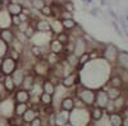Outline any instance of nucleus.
I'll return each mask as SVG.
<instances>
[{"mask_svg": "<svg viewBox=\"0 0 128 126\" xmlns=\"http://www.w3.org/2000/svg\"><path fill=\"white\" fill-rule=\"evenodd\" d=\"M9 48H10V46H9L8 43H5V42H4L2 38H0V60L8 55Z\"/></svg>", "mask_w": 128, "mask_h": 126, "instance_id": "38", "label": "nucleus"}, {"mask_svg": "<svg viewBox=\"0 0 128 126\" xmlns=\"http://www.w3.org/2000/svg\"><path fill=\"white\" fill-rule=\"evenodd\" d=\"M54 116H55V126H63L64 124L69 122V112L67 111L58 110L55 111Z\"/></svg>", "mask_w": 128, "mask_h": 126, "instance_id": "20", "label": "nucleus"}, {"mask_svg": "<svg viewBox=\"0 0 128 126\" xmlns=\"http://www.w3.org/2000/svg\"><path fill=\"white\" fill-rule=\"evenodd\" d=\"M31 23L34 24L36 32H38V33H49V32H51V27H50V20L49 19L38 17L35 20H32Z\"/></svg>", "mask_w": 128, "mask_h": 126, "instance_id": "8", "label": "nucleus"}, {"mask_svg": "<svg viewBox=\"0 0 128 126\" xmlns=\"http://www.w3.org/2000/svg\"><path fill=\"white\" fill-rule=\"evenodd\" d=\"M69 124L72 126H90L92 124L88 107H74L69 112Z\"/></svg>", "mask_w": 128, "mask_h": 126, "instance_id": "1", "label": "nucleus"}, {"mask_svg": "<svg viewBox=\"0 0 128 126\" xmlns=\"http://www.w3.org/2000/svg\"><path fill=\"white\" fill-rule=\"evenodd\" d=\"M5 126H16V125H13V124H10V122H9V121H8V122H6V125H5Z\"/></svg>", "mask_w": 128, "mask_h": 126, "instance_id": "48", "label": "nucleus"}, {"mask_svg": "<svg viewBox=\"0 0 128 126\" xmlns=\"http://www.w3.org/2000/svg\"><path fill=\"white\" fill-rule=\"evenodd\" d=\"M28 51L30 54L34 56L36 60L44 57L48 54V46H38V45H34V43H30L28 45Z\"/></svg>", "mask_w": 128, "mask_h": 126, "instance_id": "14", "label": "nucleus"}, {"mask_svg": "<svg viewBox=\"0 0 128 126\" xmlns=\"http://www.w3.org/2000/svg\"><path fill=\"white\" fill-rule=\"evenodd\" d=\"M2 79H3V75H2V73H0V82H2Z\"/></svg>", "mask_w": 128, "mask_h": 126, "instance_id": "50", "label": "nucleus"}, {"mask_svg": "<svg viewBox=\"0 0 128 126\" xmlns=\"http://www.w3.org/2000/svg\"><path fill=\"white\" fill-rule=\"evenodd\" d=\"M106 87H113V88H119L122 89L124 87V83L122 82L120 77L118 74H115V73H112L110 77L108 78L106 80Z\"/></svg>", "mask_w": 128, "mask_h": 126, "instance_id": "19", "label": "nucleus"}, {"mask_svg": "<svg viewBox=\"0 0 128 126\" xmlns=\"http://www.w3.org/2000/svg\"><path fill=\"white\" fill-rule=\"evenodd\" d=\"M37 80V77L34 74L32 71H26V75H24V79L22 82V85H20V88H23L26 90H30L32 87H34V84L36 83Z\"/></svg>", "mask_w": 128, "mask_h": 126, "instance_id": "17", "label": "nucleus"}, {"mask_svg": "<svg viewBox=\"0 0 128 126\" xmlns=\"http://www.w3.org/2000/svg\"><path fill=\"white\" fill-rule=\"evenodd\" d=\"M102 88L105 89V92H106V94H108V97H109L110 101L116 99L118 97H120L123 94L122 89H119V88H113V87H102Z\"/></svg>", "mask_w": 128, "mask_h": 126, "instance_id": "29", "label": "nucleus"}, {"mask_svg": "<svg viewBox=\"0 0 128 126\" xmlns=\"http://www.w3.org/2000/svg\"><path fill=\"white\" fill-rule=\"evenodd\" d=\"M2 31H3V29H2V28H0V35H2Z\"/></svg>", "mask_w": 128, "mask_h": 126, "instance_id": "51", "label": "nucleus"}, {"mask_svg": "<svg viewBox=\"0 0 128 126\" xmlns=\"http://www.w3.org/2000/svg\"><path fill=\"white\" fill-rule=\"evenodd\" d=\"M34 74L37 77V78H41V79H45L49 77L50 71H51V66L48 64V61L41 57V59H37L35 61L34 66H32V70H31Z\"/></svg>", "mask_w": 128, "mask_h": 126, "instance_id": "5", "label": "nucleus"}, {"mask_svg": "<svg viewBox=\"0 0 128 126\" xmlns=\"http://www.w3.org/2000/svg\"><path fill=\"white\" fill-rule=\"evenodd\" d=\"M67 1H69V0H58L56 3H59V4H63V3H67Z\"/></svg>", "mask_w": 128, "mask_h": 126, "instance_id": "47", "label": "nucleus"}, {"mask_svg": "<svg viewBox=\"0 0 128 126\" xmlns=\"http://www.w3.org/2000/svg\"><path fill=\"white\" fill-rule=\"evenodd\" d=\"M19 66V62L13 60L10 56H5L0 60V73H2L3 77H8V75H12L13 71Z\"/></svg>", "mask_w": 128, "mask_h": 126, "instance_id": "7", "label": "nucleus"}, {"mask_svg": "<svg viewBox=\"0 0 128 126\" xmlns=\"http://www.w3.org/2000/svg\"><path fill=\"white\" fill-rule=\"evenodd\" d=\"M14 102L17 103H30L31 101V93L30 90H26L23 88H17L14 93L12 94Z\"/></svg>", "mask_w": 128, "mask_h": 126, "instance_id": "11", "label": "nucleus"}, {"mask_svg": "<svg viewBox=\"0 0 128 126\" xmlns=\"http://www.w3.org/2000/svg\"><path fill=\"white\" fill-rule=\"evenodd\" d=\"M50 27H51V33L54 35V36L64 31V28H63V26H62V20H60L59 18H51V20H50Z\"/></svg>", "mask_w": 128, "mask_h": 126, "instance_id": "28", "label": "nucleus"}, {"mask_svg": "<svg viewBox=\"0 0 128 126\" xmlns=\"http://www.w3.org/2000/svg\"><path fill=\"white\" fill-rule=\"evenodd\" d=\"M6 122H8V120H5V119H3V117H0V126H5Z\"/></svg>", "mask_w": 128, "mask_h": 126, "instance_id": "44", "label": "nucleus"}, {"mask_svg": "<svg viewBox=\"0 0 128 126\" xmlns=\"http://www.w3.org/2000/svg\"><path fill=\"white\" fill-rule=\"evenodd\" d=\"M5 10L10 15H20L22 12H23V6H22V4L8 1L6 5H5Z\"/></svg>", "mask_w": 128, "mask_h": 126, "instance_id": "21", "label": "nucleus"}, {"mask_svg": "<svg viewBox=\"0 0 128 126\" xmlns=\"http://www.w3.org/2000/svg\"><path fill=\"white\" fill-rule=\"evenodd\" d=\"M54 38H56V40L60 42V43H63L64 46H66L69 41H72V37H70L69 32H67V31H63V32H60V33L55 35V36H54Z\"/></svg>", "mask_w": 128, "mask_h": 126, "instance_id": "35", "label": "nucleus"}, {"mask_svg": "<svg viewBox=\"0 0 128 126\" xmlns=\"http://www.w3.org/2000/svg\"><path fill=\"white\" fill-rule=\"evenodd\" d=\"M119 54V48L113 43H106L101 48V59L105 60L109 65H115L116 64V57Z\"/></svg>", "mask_w": 128, "mask_h": 126, "instance_id": "3", "label": "nucleus"}, {"mask_svg": "<svg viewBox=\"0 0 128 126\" xmlns=\"http://www.w3.org/2000/svg\"><path fill=\"white\" fill-rule=\"evenodd\" d=\"M105 115H106V112H105V110L101 108V107H98V106L90 107V116H91V121H92V122H96V121L101 120Z\"/></svg>", "mask_w": 128, "mask_h": 126, "instance_id": "22", "label": "nucleus"}, {"mask_svg": "<svg viewBox=\"0 0 128 126\" xmlns=\"http://www.w3.org/2000/svg\"><path fill=\"white\" fill-rule=\"evenodd\" d=\"M60 5H62V9L68 10V12H70V13H73V14H74V12H76V4H74V0H69V1L63 3V4H60Z\"/></svg>", "mask_w": 128, "mask_h": 126, "instance_id": "39", "label": "nucleus"}, {"mask_svg": "<svg viewBox=\"0 0 128 126\" xmlns=\"http://www.w3.org/2000/svg\"><path fill=\"white\" fill-rule=\"evenodd\" d=\"M22 22H23V19L20 15H12V27L13 28H17Z\"/></svg>", "mask_w": 128, "mask_h": 126, "instance_id": "43", "label": "nucleus"}, {"mask_svg": "<svg viewBox=\"0 0 128 126\" xmlns=\"http://www.w3.org/2000/svg\"><path fill=\"white\" fill-rule=\"evenodd\" d=\"M30 3H31V9L35 10V12H37V13L44 8V5L48 4L45 0H30Z\"/></svg>", "mask_w": 128, "mask_h": 126, "instance_id": "36", "label": "nucleus"}, {"mask_svg": "<svg viewBox=\"0 0 128 126\" xmlns=\"http://www.w3.org/2000/svg\"><path fill=\"white\" fill-rule=\"evenodd\" d=\"M9 1H12V3H18V4H22L24 0H9Z\"/></svg>", "mask_w": 128, "mask_h": 126, "instance_id": "46", "label": "nucleus"}, {"mask_svg": "<svg viewBox=\"0 0 128 126\" xmlns=\"http://www.w3.org/2000/svg\"><path fill=\"white\" fill-rule=\"evenodd\" d=\"M80 84H81V79H80V71H78V69L70 71L69 74L64 75L60 79V85L63 88L68 89V90L76 88L77 85H80Z\"/></svg>", "mask_w": 128, "mask_h": 126, "instance_id": "6", "label": "nucleus"}, {"mask_svg": "<svg viewBox=\"0 0 128 126\" xmlns=\"http://www.w3.org/2000/svg\"><path fill=\"white\" fill-rule=\"evenodd\" d=\"M91 60H90V56H88V52H84V54H82L81 56H78V65H80V68L78 69H81L82 66H84L86 64H88Z\"/></svg>", "mask_w": 128, "mask_h": 126, "instance_id": "40", "label": "nucleus"}, {"mask_svg": "<svg viewBox=\"0 0 128 126\" xmlns=\"http://www.w3.org/2000/svg\"><path fill=\"white\" fill-rule=\"evenodd\" d=\"M8 56H10L13 60H16V61H18L19 62V60H20V56H22V54L20 52H18L17 50H14V48H12L10 47L9 48V52H8Z\"/></svg>", "mask_w": 128, "mask_h": 126, "instance_id": "42", "label": "nucleus"}, {"mask_svg": "<svg viewBox=\"0 0 128 126\" xmlns=\"http://www.w3.org/2000/svg\"><path fill=\"white\" fill-rule=\"evenodd\" d=\"M24 75H26V70L22 69L20 66H18V68L13 71V74L10 75L17 88H20V85H22V82H23V79H24Z\"/></svg>", "mask_w": 128, "mask_h": 126, "instance_id": "18", "label": "nucleus"}, {"mask_svg": "<svg viewBox=\"0 0 128 126\" xmlns=\"http://www.w3.org/2000/svg\"><path fill=\"white\" fill-rule=\"evenodd\" d=\"M38 104L40 106H51L52 104V96L42 92L38 96Z\"/></svg>", "mask_w": 128, "mask_h": 126, "instance_id": "33", "label": "nucleus"}, {"mask_svg": "<svg viewBox=\"0 0 128 126\" xmlns=\"http://www.w3.org/2000/svg\"><path fill=\"white\" fill-rule=\"evenodd\" d=\"M38 15H40L41 18H45V19H51L52 17H54V14H52L51 4H46V5H44V8H42L40 12H38Z\"/></svg>", "mask_w": 128, "mask_h": 126, "instance_id": "34", "label": "nucleus"}, {"mask_svg": "<svg viewBox=\"0 0 128 126\" xmlns=\"http://www.w3.org/2000/svg\"><path fill=\"white\" fill-rule=\"evenodd\" d=\"M58 18H59L60 20H63V19H69V18H74V14L70 13V12H68V10L62 9L60 12H59V14H58Z\"/></svg>", "mask_w": 128, "mask_h": 126, "instance_id": "41", "label": "nucleus"}, {"mask_svg": "<svg viewBox=\"0 0 128 126\" xmlns=\"http://www.w3.org/2000/svg\"><path fill=\"white\" fill-rule=\"evenodd\" d=\"M88 51V43L83 37H78L73 40V54L76 56H81L82 54Z\"/></svg>", "mask_w": 128, "mask_h": 126, "instance_id": "9", "label": "nucleus"}, {"mask_svg": "<svg viewBox=\"0 0 128 126\" xmlns=\"http://www.w3.org/2000/svg\"><path fill=\"white\" fill-rule=\"evenodd\" d=\"M44 59L48 61V64L52 68L54 65H56V64H59V62L62 61V56H59V55H56V54H52V52H50V51H48V54L44 56Z\"/></svg>", "mask_w": 128, "mask_h": 126, "instance_id": "30", "label": "nucleus"}, {"mask_svg": "<svg viewBox=\"0 0 128 126\" xmlns=\"http://www.w3.org/2000/svg\"><path fill=\"white\" fill-rule=\"evenodd\" d=\"M123 126H128V115L123 116Z\"/></svg>", "mask_w": 128, "mask_h": 126, "instance_id": "45", "label": "nucleus"}, {"mask_svg": "<svg viewBox=\"0 0 128 126\" xmlns=\"http://www.w3.org/2000/svg\"><path fill=\"white\" fill-rule=\"evenodd\" d=\"M41 87H42V92L44 93H48V94H54L55 89H56V85L52 83L49 78H45L42 79V83H41Z\"/></svg>", "mask_w": 128, "mask_h": 126, "instance_id": "25", "label": "nucleus"}, {"mask_svg": "<svg viewBox=\"0 0 128 126\" xmlns=\"http://www.w3.org/2000/svg\"><path fill=\"white\" fill-rule=\"evenodd\" d=\"M23 33H24V36H26V38H27L28 41H31V38L36 35V29H35L34 24H32L31 22H30V24L26 27V29L23 31Z\"/></svg>", "mask_w": 128, "mask_h": 126, "instance_id": "37", "label": "nucleus"}, {"mask_svg": "<svg viewBox=\"0 0 128 126\" xmlns=\"http://www.w3.org/2000/svg\"><path fill=\"white\" fill-rule=\"evenodd\" d=\"M109 102H110V99H109L108 94H106V92H105L104 88L96 89V93H95V104H94V106L105 108L106 106H108Z\"/></svg>", "mask_w": 128, "mask_h": 126, "instance_id": "10", "label": "nucleus"}, {"mask_svg": "<svg viewBox=\"0 0 128 126\" xmlns=\"http://www.w3.org/2000/svg\"><path fill=\"white\" fill-rule=\"evenodd\" d=\"M78 22L74 18H69V19H63L62 20V26L64 28V31H67V32H70V31H73L74 28L77 27Z\"/></svg>", "mask_w": 128, "mask_h": 126, "instance_id": "32", "label": "nucleus"}, {"mask_svg": "<svg viewBox=\"0 0 128 126\" xmlns=\"http://www.w3.org/2000/svg\"><path fill=\"white\" fill-rule=\"evenodd\" d=\"M0 38H2L5 43H8L9 46L16 41V29L14 28H5L2 31V35H0Z\"/></svg>", "mask_w": 128, "mask_h": 126, "instance_id": "16", "label": "nucleus"}, {"mask_svg": "<svg viewBox=\"0 0 128 126\" xmlns=\"http://www.w3.org/2000/svg\"><path fill=\"white\" fill-rule=\"evenodd\" d=\"M120 68H124V69H128V52L127 51H123V50H119V54H118V57H116V64Z\"/></svg>", "mask_w": 128, "mask_h": 126, "instance_id": "27", "label": "nucleus"}, {"mask_svg": "<svg viewBox=\"0 0 128 126\" xmlns=\"http://www.w3.org/2000/svg\"><path fill=\"white\" fill-rule=\"evenodd\" d=\"M63 60L66 61L73 70H76V69L80 68V65H78V56H76L73 52H68V54H66L63 56Z\"/></svg>", "mask_w": 128, "mask_h": 126, "instance_id": "23", "label": "nucleus"}, {"mask_svg": "<svg viewBox=\"0 0 128 126\" xmlns=\"http://www.w3.org/2000/svg\"><path fill=\"white\" fill-rule=\"evenodd\" d=\"M73 108H74V96H73V93L69 92L68 94H66L62 98V101L59 103V110L70 112Z\"/></svg>", "mask_w": 128, "mask_h": 126, "instance_id": "13", "label": "nucleus"}, {"mask_svg": "<svg viewBox=\"0 0 128 126\" xmlns=\"http://www.w3.org/2000/svg\"><path fill=\"white\" fill-rule=\"evenodd\" d=\"M108 119L112 126H123V115L120 112H113L108 115Z\"/></svg>", "mask_w": 128, "mask_h": 126, "instance_id": "26", "label": "nucleus"}, {"mask_svg": "<svg viewBox=\"0 0 128 126\" xmlns=\"http://www.w3.org/2000/svg\"><path fill=\"white\" fill-rule=\"evenodd\" d=\"M0 28L5 29V28H13L12 27V15H10L5 8L0 9Z\"/></svg>", "mask_w": 128, "mask_h": 126, "instance_id": "15", "label": "nucleus"}, {"mask_svg": "<svg viewBox=\"0 0 128 126\" xmlns=\"http://www.w3.org/2000/svg\"><path fill=\"white\" fill-rule=\"evenodd\" d=\"M48 50H49L50 52H52V54H56V55L62 56V57L66 55V47H64V45L60 43L56 38H51V40L49 41Z\"/></svg>", "mask_w": 128, "mask_h": 126, "instance_id": "12", "label": "nucleus"}, {"mask_svg": "<svg viewBox=\"0 0 128 126\" xmlns=\"http://www.w3.org/2000/svg\"><path fill=\"white\" fill-rule=\"evenodd\" d=\"M55 1H58V0H52V3H55Z\"/></svg>", "mask_w": 128, "mask_h": 126, "instance_id": "52", "label": "nucleus"}, {"mask_svg": "<svg viewBox=\"0 0 128 126\" xmlns=\"http://www.w3.org/2000/svg\"><path fill=\"white\" fill-rule=\"evenodd\" d=\"M14 99L12 96L4 97L0 101V117L9 120L14 116Z\"/></svg>", "mask_w": 128, "mask_h": 126, "instance_id": "4", "label": "nucleus"}, {"mask_svg": "<svg viewBox=\"0 0 128 126\" xmlns=\"http://www.w3.org/2000/svg\"><path fill=\"white\" fill-rule=\"evenodd\" d=\"M2 82H3V85H4L6 93L9 94V96H12V94L14 93V90L17 89V87H16V84H14L12 77H10V75H8V77H3Z\"/></svg>", "mask_w": 128, "mask_h": 126, "instance_id": "24", "label": "nucleus"}, {"mask_svg": "<svg viewBox=\"0 0 128 126\" xmlns=\"http://www.w3.org/2000/svg\"><path fill=\"white\" fill-rule=\"evenodd\" d=\"M0 101H2V97H0Z\"/></svg>", "mask_w": 128, "mask_h": 126, "instance_id": "53", "label": "nucleus"}, {"mask_svg": "<svg viewBox=\"0 0 128 126\" xmlns=\"http://www.w3.org/2000/svg\"><path fill=\"white\" fill-rule=\"evenodd\" d=\"M95 93L96 90L92 89V88H88V87H84L82 84L77 85L74 88V92H73V96L78 98L86 107H92L95 104Z\"/></svg>", "mask_w": 128, "mask_h": 126, "instance_id": "2", "label": "nucleus"}, {"mask_svg": "<svg viewBox=\"0 0 128 126\" xmlns=\"http://www.w3.org/2000/svg\"><path fill=\"white\" fill-rule=\"evenodd\" d=\"M30 108V103H17L14 104V116L22 117V115Z\"/></svg>", "mask_w": 128, "mask_h": 126, "instance_id": "31", "label": "nucleus"}, {"mask_svg": "<svg viewBox=\"0 0 128 126\" xmlns=\"http://www.w3.org/2000/svg\"><path fill=\"white\" fill-rule=\"evenodd\" d=\"M63 126H72V125H70V124H69V122H67V124H64V125H63Z\"/></svg>", "mask_w": 128, "mask_h": 126, "instance_id": "49", "label": "nucleus"}]
</instances>
